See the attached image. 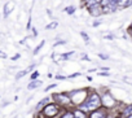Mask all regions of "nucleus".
<instances>
[{
	"label": "nucleus",
	"mask_w": 132,
	"mask_h": 118,
	"mask_svg": "<svg viewBox=\"0 0 132 118\" xmlns=\"http://www.w3.org/2000/svg\"><path fill=\"white\" fill-rule=\"evenodd\" d=\"M101 106H102L101 95H100L97 91L93 90V91H89V95H88L87 100H86L80 106H78V108H80L82 110L89 113V112H92V110H95V109H97V108H101Z\"/></svg>",
	"instance_id": "obj_1"
},
{
	"label": "nucleus",
	"mask_w": 132,
	"mask_h": 118,
	"mask_svg": "<svg viewBox=\"0 0 132 118\" xmlns=\"http://www.w3.org/2000/svg\"><path fill=\"white\" fill-rule=\"evenodd\" d=\"M127 118H132V114H131V115H128V117H127Z\"/></svg>",
	"instance_id": "obj_27"
},
{
	"label": "nucleus",
	"mask_w": 132,
	"mask_h": 118,
	"mask_svg": "<svg viewBox=\"0 0 132 118\" xmlns=\"http://www.w3.org/2000/svg\"><path fill=\"white\" fill-rule=\"evenodd\" d=\"M101 70H104V72H109L110 69H109V68H101Z\"/></svg>",
	"instance_id": "obj_24"
},
{
	"label": "nucleus",
	"mask_w": 132,
	"mask_h": 118,
	"mask_svg": "<svg viewBox=\"0 0 132 118\" xmlns=\"http://www.w3.org/2000/svg\"><path fill=\"white\" fill-rule=\"evenodd\" d=\"M56 78H57V79H62V81H63V79H68L69 77H63V75H57Z\"/></svg>",
	"instance_id": "obj_22"
},
{
	"label": "nucleus",
	"mask_w": 132,
	"mask_h": 118,
	"mask_svg": "<svg viewBox=\"0 0 132 118\" xmlns=\"http://www.w3.org/2000/svg\"><path fill=\"white\" fill-rule=\"evenodd\" d=\"M65 12L68 13V14H73L75 12V8L74 7H68V8H65Z\"/></svg>",
	"instance_id": "obj_16"
},
{
	"label": "nucleus",
	"mask_w": 132,
	"mask_h": 118,
	"mask_svg": "<svg viewBox=\"0 0 132 118\" xmlns=\"http://www.w3.org/2000/svg\"><path fill=\"white\" fill-rule=\"evenodd\" d=\"M119 114L122 115V118H127L128 115H131V114H132V104L124 105V108L120 110V113H119Z\"/></svg>",
	"instance_id": "obj_9"
},
{
	"label": "nucleus",
	"mask_w": 132,
	"mask_h": 118,
	"mask_svg": "<svg viewBox=\"0 0 132 118\" xmlns=\"http://www.w3.org/2000/svg\"><path fill=\"white\" fill-rule=\"evenodd\" d=\"M129 27H131V29H132V22H131V26H129Z\"/></svg>",
	"instance_id": "obj_28"
},
{
	"label": "nucleus",
	"mask_w": 132,
	"mask_h": 118,
	"mask_svg": "<svg viewBox=\"0 0 132 118\" xmlns=\"http://www.w3.org/2000/svg\"><path fill=\"white\" fill-rule=\"evenodd\" d=\"M62 110H63V108H62L61 105H58L57 103H54V101L47 104V105L42 109L43 114H44L47 118H58V117L61 115Z\"/></svg>",
	"instance_id": "obj_2"
},
{
	"label": "nucleus",
	"mask_w": 132,
	"mask_h": 118,
	"mask_svg": "<svg viewBox=\"0 0 132 118\" xmlns=\"http://www.w3.org/2000/svg\"><path fill=\"white\" fill-rule=\"evenodd\" d=\"M70 96H71V100H73V105L74 106H80L88 97L89 95V90L88 88H84V90H74V91H70L69 92Z\"/></svg>",
	"instance_id": "obj_4"
},
{
	"label": "nucleus",
	"mask_w": 132,
	"mask_h": 118,
	"mask_svg": "<svg viewBox=\"0 0 132 118\" xmlns=\"http://www.w3.org/2000/svg\"><path fill=\"white\" fill-rule=\"evenodd\" d=\"M73 110H74V115H75V118H89V117H88V113L84 112V110H82V109L78 108V106H74Z\"/></svg>",
	"instance_id": "obj_7"
},
{
	"label": "nucleus",
	"mask_w": 132,
	"mask_h": 118,
	"mask_svg": "<svg viewBox=\"0 0 132 118\" xmlns=\"http://www.w3.org/2000/svg\"><path fill=\"white\" fill-rule=\"evenodd\" d=\"M74 54V51H70V52H68V53H63L62 54V60H68V58L70 57V56H73Z\"/></svg>",
	"instance_id": "obj_14"
},
{
	"label": "nucleus",
	"mask_w": 132,
	"mask_h": 118,
	"mask_svg": "<svg viewBox=\"0 0 132 118\" xmlns=\"http://www.w3.org/2000/svg\"><path fill=\"white\" fill-rule=\"evenodd\" d=\"M38 77H39V72H34L30 77V81H35V79H38Z\"/></svg>",
	"instance_id": "obj_18"
},
{
	"label": "nucleus",
	"mask_w": 132,
	"mask_h": 118,
	"mask_svg": "<svg viewBox=\"0 0 132 118\" xmlns=\"http://www.w3.org/2000/svg\"><path fill=\"white\" fill-rule=\"evenodd\" d=\"M61 44H66V40H58V42H56L54 43V47L56 45H61Z\"/></svg>",
	"instance_id": "obj_20"
},
{
	"label": "nucleus",
	"mask_w": 132,
	"mask_h": 118,
	"mask_svg": "<svg viewBox=\"0 0 132 118\" xmlns=\"http://www.w3.org/2000/svg\"><path fill=\"white\" fill-rule=\"evenodd\" d=\"M101 100H102V106L104 108H106V109H109V110H111V109H114L115 106H117V100H115V97L111 95V92L110 91H104L102 92V95H101Z\"/></svg>",
	"instance_id": "obj_5"
},
{
	"label": "nucleus",
	"mask_w": 132,
	"mask_h": 118,
	"mask_svg": "<svg viewBox=\"0 0 132 118\" xmlns=\"http://www.w3.org/2000/svg\"><path fill=\"white\" fill-rule=\"evenodd\" d=\"M13 7H14V3L13 2H8L5 4V7H4V16L5 17H8V14L13 11Z\"/></svg>",
	"instance_id": "obj_11"
},
{
	"label": "nucleus",
	"mask_w": 132,
	"mask_h": 118,
	"mask_svg": "<svg viewBox=\"0 0 132 118\" xmlns=\"http://www.w3.org/2000/svg\"><path fill=\"white\" fill-rule=\"evenodd\" d=\"M53 97V101L57 103L58 105H61L62 108H74L73 105V100H71V96L69 92H61V93H53L52 95Z\"/></svg>",
	"instance_id": "obj_3"
},
{
	"label": "nucleus",
	"mask_w": 132,
	"mask_h": 118,
	"mask_svg": "<svg viewBox=\"0 0 132 118\" xmlns=\"http://www.w3.org/2000/svg\"><path fill=\"white\" fill-rule=\"evenodd\" d=\"M80 35H82V38H83V40H84L86 43H89V36L87 35V33L82 31V33H80Z\"/></svg>",
	"instance_id": "obj_15"
},
{
	"label": "nucleus",
	"mask_w": 132,
	"mask_h": 118,
	"mask_svg": "<svg viewBox=\"0 0 132 118\" xmlns=\"http://www.w3.org/2000/svg\"><path fill=\"white\" fill-rule=\"evenodd\" d=\"M106 39H109V40H111V39H113V35H108V36H106Z\"/></svg>",
	"instance_id": "obj_25"
},
{
	"label": "nucleus",
	"mask_w": 132,
	"mask_h": 118,
	"mask_svg": "<svg viewBox=\"0 0 132 118\" xmlns=\"http://www.w3.org/2000/svg\"><path fill=\"white\" fill-rule=\"evenodd\" d=\"M58 26V23L54 21V22H51V23H48L47 26H45V30H53V29H56Z\"/></svg>",
	"instance_id": "obj_13"
},
{
	"label": "nucleus",
	"mask_w": 132,
	"mask_h": 118,
	"mask_svg": "<svg viewBox=\"0 0 132 118\" xmlns=\"http://www.w3.org/2000/svg\"><path fill=\"white\" fill-rule=\"evenodd\" d=\"M56 87H57V84H56V83H52V84L47 86L44 91H45V92H48V91H51V90H53V88H56Z\"/></svg>",
	"instance_id": "obj_17"
},
{
	"label": "nucleus",
	"mask_w": 132,
	"mask_h": 118,
	"mask_svg": "<svg viewBox=\"0 0 132 118\" xmlns=\"http://www.w3.org/2000/svg\"><path fill=\"white\" fill-rule=\"evenodd\" d=\"M98 25H100V22H98V21H97V22H95V23H93V26H95V27H96V26H98Z\"/></svg>",
	"instance_id": "obj_26"
},
{
	"label": "nucleus",
	"mask_w": 132,
	"mask_h": 118,
	"mask_svg": "<svg viewBox=\"0 0 132 118\" xmlns=\"http://www.w3.org/2000/svg\"><path fill=\"white\" fill-rule=\"evenodd\" d=\"M98 57L102 58V60H109V56L108 54H104V53H98Z\"/></svg>",
	"instance_id": "obj_19"
},
{
	"label": "nucleus",
	"mask_w": 132,
	"mask_h": 118,
	"mask_svg": "<svg viewBox=\"0 0 132 118\" xmlns=\"http://www.w3.org/2000/svg\"><path fill=\"white\" fill-rule=\"evenodd\" d=\"M42 84H43V81L35 79V81H31V82L27 84V88H29V90H35V88H39Z\"/></svg>",
	"instance_id": "obj_10"
},
{
	"label": "nucleus",
	"mask_w": 132,
	"mask_h": 118,
	"mask_svg": "<svg viewBox=\"0 0 132 118\" xmlns=\"http://www.w3.org/2000/svg\"><path fill=\"white\" fill-rule=\"evenodd\" d=\"M58 118H75L73 108H70V109L63 108V110H62V113H61V115H60Z\"/></svg>",
	"instance_id": "obj_8"
},
{
	"label": "nucleus",
	"mask_w": 132,
	"mask_h": 118,
	"mask_svg": "<svg viewBox=\"0 0 132 118\" xmlns=\"http://www.w3.org/2000/svg\"><path fill=\"white\" fill-rule=\"evenodd\" d=\"M20 57H21V54H16V56H13V57L11 58V60H12V61H16L17 58H20Z\"/></svg>",
	"instance_id": "obj_21"
},
{
	"label": "nucleus",
	"mask_w": 132,
	"mask_h": 118,
	"mask_svg": "<svg viewBox=\"0 0 132 118\" xmlns=\"http://www.w3.org/2000/svg\"><path fill=\"white\" fill-rule=\"evenodd\" d=\"M109 114V109L101 106V108H97L92 112L88 113V117L89 118H106V115Z\"/></svg>",
	"instance_id": "obj_6"
},
{
	"label": "nucleus",
	"mask_w": 132,
	"mask_h": 118,
	"mask_svg": "<svg viewBox=\"0 0 132 118\" xmlns=\"http://www.w3.org/2000/svg\"><path fill=\"white\" fill-rule=\"evenodd\" d=\"M44 43H45V40H42V43H39V44L36 45V48L34 49V52H32V53H34V54H38V53H39V51H40V49L43 48Z\"/></svg>",
	"instance_id": "obj_12"
},
{
	"label": "nucleus",
	"mask_w": 132,
	"mask_h": 118,
	"mask_svg": "<svg viewBox=\"0 0 132 118\" xmlns=\"http://www.w3.org/2000/svg\"><path fill=\"white\" fill-rule=\"evenodd\" d=\"M106 118H115V117H114V115H113V114L110 113V110H109V114L106 115Z\"/></svg>",
	"instance_id": "obj_23"
}]
</instances>
